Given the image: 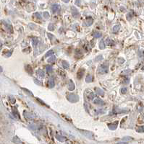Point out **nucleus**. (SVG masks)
<instances>
[{
  "instance_id": "obj_21",
  "label": "nucleus",
  "mask_w": 144,
  "mask_h": 144,
  "mask_svg": "<svg viewBox=\"0 0 144 144\" xmlns=\"http://www.w3.org/2000/svg\"><path fill=\"white\" fill-rule=\"evenodd\" d=\"M12 141H13L15 143H16V144L22 143V141H20V139H19V138H17V136H15V137L13 138V139H12Z\"/></svg>"
},
{
  "instance_id": "obj_39",
  "label": "nucleus",
  "mask_w": 144,
  "mask_h": 144,
  "mask_svg": "<svg viewBox=\"0 0 144 144\" xmlns=\"http://www.w3.org/2000/svg\"><path fill=\"white\" fill-rule=\"evenodd\" d=\"M127 88L124 87V88H122V89H121L120 92H121V93H122V94H125V93L127 92Z\"/></svg>"
},
{
  "instance_id": "obj_47",
  "label": "nucleus",
  "mask_w": 144,
  "mask_h": 144,
  "mask_svg": "<svg viewBox=\"0 0 144 144\" xmlns=\"http://www.w3.org/2000/svg\"><path fill=\"white\" fill-rule=\"evenodd\" d=\"M2 71H3V69H2V68L0 66V72H2Z\"/></svg>"
},
{
  "instance_id": "obj_16",
  "label": "nucleus",
  "mask_w": 144,
  "mask_h": 144,
  "mask_svg": "<svg viewBox=\"0 0 144 144\" xmlns=\"http://www.w3.org/2000/svg\"><path fill=\"white\" fill-rule=\"evenodd\" d=\"M3 24L4 25V26H5V27H6V30H7V31H9V32H10V33H12V26L10 25V24L5 23L4 22H3Z\"/></svg>"
},
{
  "instance_id": "obj_22",
  "label": "nucleus",
  "mask_w": 144,
  "mask_h": 144,
  "mask_svg": "<svg viewBox=\"0 0 144 144\" xmlns=\"http://www.w3.org/2000/svg\"><path fill=\"white\" fill-rule=\"evenodd\" d=\"M92 80H93V77H92V76H91L90 74L87 75V77L86 78V81L87 83H90V82L92 81Z\"/></svg>"
},
{
  "instance_id": "obj_23",
  "label": "nucleus",
  "mask_w": 144,
  "mask_h": 144,
  "mask_svg": "<svg viewBox=\"0 0 144 144\" xmlns=\"http://www.w3.org/2000/svg\"><path fill=\"white\" fill-rule=\"evenodd\" d=\"M133 14H134V13H133V11H131V12H128L127 14V20H130L131 19L133 18Z\"/></svg>"
},
{
  "instance_id": "obj_17",
  "label": "nucleus",
  "mask_w": 144,
  "mask_h": 144,
  "mask_svg": "<svg viewBox=\"0 0 144 144\" xmlns=\"http://www.w3.org/2000/svg\"><path fill=\"white\" fill-rule=\"evenodd\" d=\"M36 74L38 76H39L41 77H44L45 76V73H44V71L43 70H41V69H38V70L36 71Z\"/></svg>"
},
{
  "instance_id": "obj_11",
  "label": "nucleus",
  "mask_w": 144,
  "mask_h": 144,
  "mask_svg": "<svg viewBox=\"0 0 144 144\" xmlns=\"http://www.w3.org/2000/svg\"><path fill=\"white\" fill-rule=\"evenodd\" d=\"M93 22H94V20H93V19H92V17H88L86 18V20L85 24H86V26H90V25L93 24Z\"/></svg>"
},
{
  "instance_id": "obj_5",
  "label": "nucleus",
  "mask_w": 144,
  "mask_h": 144,
  "mask_svg": "<svg viewBox=\"0 0 144 144\" xmlns=\"http://www.w3.org/2000/svg\"><path fill=\"white\" fill-rule=\"evenodd\" d=\"M127 110H124V109H120L117 107H114L113 108V112L115 113V114H117V113H125L127 112Z\"/></svg>"
},
{
  "instance_id": "obj_1",
  "label": "nucleus",
  "mask_w": 144,
  "mask_h": 144,
  "mask_svg": "<svg viewBox=\"0 0 144 144\" xmlns=\"http://www.w3.org/2000/svg\"><path fill=\"white\" fill-rule=\"evenodd\" d=\"M78 131H80L81 134H83L84 136H86V138H88V139H91L93 140L94 138V133L90 131H86V130H82V129H78Z\"/></svg>"
},
{
  "instance_id": "obj_41",
  "label": "nucleus",
  "mask_w": 144,
  "mask_h": 144,
  "mask_svg": "<svg viewBox=\"0 0 144 144\" xmlns=\"http://www.w3.org/2000/svg\"><path fill=\"white\" fill-rule=\"evenodd\" d=\"M47 35H48V37H49V38L50 40H52V39H54V36L53 35H52V34L48 33Z\"/></svg>"
},
{
  "instance_id": "obj_46",
  "label": "nucleus",
  "mask_w": 144,
  "mask_h": 144,
  "mask_svg": "<svg viewBox=\"0 0 144 144\" xmlns=\"http://www.w3.org/2000/svg\"><path fill=\"white\" fill-rule=\"evenodd\" d=\"M117 144H128L127 142H120V143H117Z\"/></svg>"
},
{
  "instance_id": "obj_33",
  "label": "nucleus",
  "mask_w": 144,
  "mask_h": 144,
  "mask_svg": "<svg viewBox=\"0 0 144 144\" xmlns=\"http://www.w3.org/2000/svg\"><path fill=\"white\" fill-rule=\"evenodd\" d=\"M53 54H54V51H53V50H49V51L47 52V54H45V57H49V56H51V55H52Z\"/></svg>"
},
{
  "instance_id": "obj_4",
  "label": "nucleus",
  "mask_w": 144,
  "mask_h": 144,
  "mask_svg": "<svg viewBox=\"0 0 144 144\" xmlns=\"http://www.w3.org/2000/svg\"><path fill=\"white\" fill-rule=\"evenodd\" d=\"M23 115L25 118L26 120H33L35 118V116L32 113H30L29 112H27V111H24L23 112Z\"/></svg>"
},
{
  "instance_id": "obj_43",
  "label": "nucleus",
  "mask_w": 144,
  "mask_h": 144,
  "mask_svg": "<svg viewBox=\"0 0 144 144\" xmlns=\"http://www.w3.org/2000/svg\"><path fill=\"white\" fill-rule=\"evenodd\" d=\"M10 101H11V103H12V104H14V103L15 102V100L14 98H12V97H10Z\"/></svg>"
},
{
  "instance_id": "obj_12",
  "label": "nucleus",
  "mask_w": 144,
  "mask_h": 144,
  "mask_svg": "<svg viewBox=\"0 0 144 144\" xmlns=\"http://www.w3.org/2000/svg\"><path fill=\"white\" fill-rule=\"evenodd\" d=\"M12 113H13L15 117H17V118H18V119H20V115H19V112H18V111H17L16 107H12Z\"/></svg>"
},
{
  "instance_id": "obj_7",
  "label": "nucleus",
  "mask_w": 144,
  "mask_h": 144,
  "mask_svg": "<svg viewBox=\"0 0 144 144\" xmlns=\"http://www.w3.org/2000/svg\"><path fill=\"white\" fill-rule=\"evenodd\" d=\"M71 10H72V14H73V16L75 18H77V17H80V14H79V12L77 11V10L75 8V7H73L71 8Z\"/></svg>"
},
{
  "instance_id": "obj_24",
  "label": "nucleus",
  "mask_w": 144,
  "mask_h": 144,
  "mask_svg": "<svg viewBox=\"0 0 144 144\" xmlns=\"http://www.w3.org/2000/svg\"><path fill=\"white\" fill-rule=\"evenodd\" d=\"M106 43H107V45H108V46H113L114 44V41L112 40H111L110 38H107V40H106Z\"/></svg>"
},
{
  "instance_id": "obj_28",
  "label": "nucleus",
  "mask_w": 144,
  "mask_h": 144,
  "mask_svg": "<svg viewBox=\"0 0 144 144\" xmlns=\"http://www.w3.org/2000/svg\"><path fill=\"white\" fill-rule=\"evenodd\" d=\"M120 25H114V27H113V33H117L118 31H119V30H120Z\"/></svg>"
},
{
  "instance_id": "obj_2",
  "label": "nucleus",
  "mask_w": 144,
  "mask_h": 144,
  "mask_svg": "<svg viewBox=\"0 0 144 144\" xmlns=\"http://www.w3.org/2000/svg\"><path fill=\"white\" fill-rule=\"evenodd\" d=\"M109 71V64L107 62H105L103 64H101L99 67V72L101 74H106Z\"/></svg>"
},
{
  "instance_id": "obj_19",
  "label": "nucleus",
  "mask_w": 144,
  "mask_h": 144,
  "mask_svg": "<svg viewBox=\"0 0 144 144\" xmlns=\"http://www.w3.org/2000/svg\"><path fill=\"white\" fill-rule=\"evenodd\" d=\"M62 67L64 69H68L69 67H70V64L67 61H65V60H63L62 62Z\"/></svg>"
},
{
  "instance_id": "obj_37",
  "label": "nucleus",
  "mask_w": 144,
  "mask_h": 144,
  "mask_svg": "<svg viewBox=\"0 0 144 144\" xmlns=\"http://www.w3.org/2000/svg\"><path fill=\"white\" fill-rule=\"evenodd\" d=\"M34 82L37 84V85H39V86H41L42 85V82L41 81L38 80L37 79H34Z\"/></svg>"
},
{
  "instance_id": "obj_25",
  "label": "nucleus",
  "mask_w": 144,
  "mask_h": 144,
  "mask_svg": "<svg viewBox=\"0 0 144 144\" xmlns=\"http://www.w3.org/2000/svg\"><path fill=\"white\" fill-rule=\"evenodd\" d=\"M46 69H47L48 73H52L53 72V69L51 66L50 65H47L46 66Z\"/></svg>"
},
{
  "instance_id": "obj_13",
  "label": "nucleus",
  "mask_w": 144,
  "mask_h": 144,
  "mask_svg": "<svg viewBox=\"0 0 144 144\" xmlns=\"http://www.w3.org/2000/svg\"><path fill=\"white\" fill-rule=\"evenodd\" d=\"M75 84L73 83V81L72 80L69 81V84H68V89L69 90L73 91L75 89Z\"/></svg>"
},
{
  "instance_id": "obj_20",
  "label": "nucleus",
  "mask_w": 144,
  "mask_h": 144,
  "mask_svg": "<svg viewBox=\"0 0 144 144\" xmlns=\"http://www.w3.org/2000/svg\"><path fill=\"white\" fill-rule=\"evenodd\" d=\"M48 84H49V88H53V87H54V85H55V84H54V79L51 78L49 80Z\"/></svg>"
},
{
  "instance_id": "obj_45",
  "label": "nucleus",
  "mask_w": 144,
  "mask_h": 144,
  "mask_svg": "<svg viewBox=\"0 0 144 144\" xmlns=\"http://www.w3.org/2000/svg\"><path fill=\"white\" fill-rule=\"evenodd\" d=\"M37 100L38 101V102H40L41 104H43V105H46V106H47V104H45V103H44V102H43V101L41 100L40 99H37Z\"/></svg>"
},
{
  "instance_id": "obj_26",
  "label": "nucleus",
  "mask_w": 144,
  "mask_h": 144,
  "mask_svg": "<svg viewBox=\"0 0 144 144\" xmlns=\"http://www.w3.org/2000/svg\"><path fill=\"white\" fill-rule=\"evenodd\" d=\"M32 43H33V46H34V47H36L37 46V44L38 43V38L36 37H34L32 39Z\"/></svg>"
},
{
  "instance_id": "obj_44",
  "label": "nucleus",
  "mask_w": 144,
  "mask_h": 144,
  "mask_svg": "<svg viewBox=\"0 0 144 144\" xmlns=\"http://www.w3.org/2000/svg\"><path fill=\"white\" fill-rule=\"evenodd\" d=\"M34 15H35V16H36L37 18H38V19H41L40 14H39V13H35V14H34Z\"/></svg>"
},
{
  "instance_id": "obj_31",
  "label": "nucleus",
  "mask_w": 144,
  "mask_h": 144,
  "mask_svg": "<svg viewBox=\"0 0 144 144\" xmlns=\"http://www.w3.org/2000/svg\"><path fill=\"white\" fill-rule=\"evenodd\" d=\"M99 48L100 49H104L105 48V44H104V40H101L99 43Z\"/></svg>"
},
{
  "instance_id": "obj_30",
  "label": "nucleus",
  "mask_w": 144,
  "mask_h": 144,
  "mask_svg": "<svg viewBox=\"0 0 144 144\" xmlns=\"http://www.w3.org/2000/svg\"><path fill=\"white\" fill-rule=\"evenodd\" d=\"M93 35H94V37H96V38H99V37H101V33H99V32H94Z\"/></svg>"
},
{
  "instance_id": "obj_27",
  "label": "nucleus",
  "mask_w": 144,
  "mask_h": 144,
  "mask_svg": "<svg viewBox=\"0 0 144 144\" xmlns=\"http://www.w3.org/2000/svg\"><path fill=\"white\" fill-rule=\"evenodd\" d=\"M56 60V56H51L49 58V60H48V62L49 63H54V61Z\"/></svg>"
},
{
  "instance_id": "obj_29",
  "label": "nucleus",
  "mask_w": 144,
  "mask_h": 144,
  "mask_svg": "<svg viewBox=\"0 0 144 144\" xmlns=\"http://www.w3.org/2000/svg\"><path fill=\"white\" fill-rule=\"evenodd\" d=\"M133 138L130 137V136H125L122 138V141H125V142H127V141H133Z\"/></svg>"
},
{
  "instance_id": "obj_14",
  "label": "nucleus",
  "mask_w": 144,
  "mask_h": 144,
  "mask_svg": "<svg viewBox=\"0 0 144 144\" xmlns=\"http://www.w3.org/2000/svg\"><path fill=\"white\" fill-rule=\"evenodd\" d=\"M56 138L60 142H64V141H66V138L61 135H56Z\"/></svg>"
},
{
  "instance_id": "obj_36",
  "label": "nucleus",
  "mask_w": 144,
  "mask_h": 144,
  "mask_svg": "<svg viewBox=\"0 0 144 144\" xmlns=\"http://www.w3.org/2000/svg\"><path fill=\"white\" fill-rule=\"evenodd\" d=\"M48 29L50 30V31H52V30H54V25L52 23H50L49 25Z\"/></svg>"
},
{
  "instance_id": "obj_34",
  "label": "nucleus",
  "mask_w": 144,
  "mask_h": 144,
  "mask_svg": "<svg viewBox=\"0 0 144 144\" xmlns=\"http://www.w3.org/2000/svg\"><path fill=\"white\" fill-rule=\"evenodd\" d=\"M137 132L138 133H144V126H140L137 128Z\"/></svg>"
},
{
  "instance_id": "obj_18",
  "label": "nucleus",
  "mask_w": 144,
  "mask_h": 144,
  "mask_svg": "<svg viewBox=\"0 0 144 144\" xmlns=\"http://www.w3.org/2000/svg\"><path fill=\"white\" fill-rule=\"evenodd\" d=\"M95 91L98 94H99L101 96H104V92L102 89H101L99 88H95Z\"/></svg>"
},
{
  "instance_id": "obj_6",
  "label": "nucleus",
  "mask_w": 144,
  "mask_h": 144,
  "mask_svg": "<svg viewBox=\"0 0 144 144\" xmlns=\"http://www.w3.org/2000/svg\"><path fill=\"white\" fill-rule=\"evenodd\" d=\"M117 125H118V121H116L114 123H109L108 124V127L112 131H114V130H116V128L117 127Z\"/></svg>"
},
{
  "instance_id": "obj_38",
  "label": "nucleus",
  "mask_w": 144,
  "mask_h": 144,
  "mask_svg": "<svg viewBox=\"0 0 144 144\" xmlns=\"http://www.w3.org/2000/svg\"><path fill=\"white\" fill-rule=\"evenodd\" d=\"M103 59V56L102 55H99V56H98L96 58V61H100Z\"/></svg>"
},
{
  "instance_id": "obj_35",
  "label": "nucleus",
  "mask_w": 144,
  "mask_h": 144,
  "mask_svg": "<svg viewBox=\"0 0 144 144\" xmlns=\"http://www.w3.org/2000/svg\"><path fill=\"white\" fill-rule=\"evenodd\" d=\"M132 72L131 71V70H125V71H123L122 73H121V74L122 75H128V74H130Z\"/></svg>"
},
{
  "instance_id": "obj_15",
  "label": "nucleus",
  "mask_w": 144,
  "mask_h": 144,
  "mask_svg": "<svg viewBox=\"0 0 144 144\" xmlns=\"http://www.w3.org/2000/svg\"><path fill=\"white\" fill-rule=\"evenodd\" d=\"M25 70L27 71L28 74H30V75H32L33 74V69L31 68L30 65H27V66H25Z\"/></svg>"
},
{
  "instance_id": "obj_40",
  "label": "nucleus",
  "mask_w": 144,
  "mask_h": 144,
  "mask_svg": "<svg viewBox=\"0 0 144 144\" xmlns=\"http://www.w3.org/2000/svg\"><path fill=\"white\" fill-rule=\"evenodd\" d=\"M44 16L46 19H48L49 17V12H44Z\"/></svg>"
},
{
  "instance_id": "obj_42",
  "label": "nucleus",
  "mask_w": 144,
  "mask_h": 144,
  "mask_svg": "<svg viewBox=\"0 0 144 144\" xmlns=\"http://www.w3.org/2000/svg\"><path fill=\"white\" fill-rule=\"evenodd\" d=\"M88 99H89V100H93V99H94V93H92V92H91L90 95H89V96H88Z\"/></svg>"
},
{
  "instance_id": "obj_32",
  "label": "nucleus",
  "mask_w": 144,
  "mask_h": 144,
  "mask_svg": "<svg viewBox=\"0 0 144 144\" xmlns=\"http://www.w3.org/2000/svg\"><path fill=\"white\" fill-rule=\"evenodd\" d=\"M22 89H23V90L25 91V92L26 94H28V95H30V96H31V97H34V94H32V93H31V92H30V91L28 90V89H25V88H22Z\"/></svg>"
},
{
  "instance_id": "obj_10",
  "label": "nucleus",
  "mask_w": 144,
  "mask_h": 144,
  "mask_svg": "<svg viewBox=\"0 0 144 144\" xmlns=\"http://www.w3.org/2000/svg\"><path fill=\"white\" fill-rule=\"evenodd\" d=\"M85 71H86V70L84 69H81L80 70L78 71V72H77V79H81L83 77L84 74H85Z\"/></svg>"
},
{
  "instance_id": "obj_8",
  "label": "nucleus",
  "mask_w": 144,
  "mask_h": 144,
  "mask_svg": "<svg viewBox=\"0 0 144 144\" xmlns=\"http://www.w3.org/2000/svg\"><path fill=\"white\" fill-rule=\"evenodd\" d=\"M94 103L97 105H100V106H103L105 104V102L102 100H101L100 98H96L94 100Z\"/></svg>"
},
{
  "instance_id": "obj_48",
  "label": "nucleus",
  "mask_w": 144,
  "mask_h": 144,
  "mask_svg": "<svg viewBox=\"0 0 144 144\" xmlns=\"http://www.w3.org/2000/svg\"><path fill=\"white\" fill-rule=\"evenodd\" d=\"M143 70H144V66H143Z\"/></svg>"
},
{
  "instance_id": "obj_9",
  "label": "nucleus",
  "mask_w": 144,
  "mask_h": 144,
  "mask_svg": "<svg viewBox=\"0 0 144 144\" xmlns=\"http://www.w3.org/2000/svg\"><path fill=\"white\" fill-rule=\"evenodd\" d=\"M60 9V5H59V4H53L51 7V10H52L53 13H56L57 12H59Z\"/></svg>"
},
{
  "instance_id": "obj_3",
  "label": "nucleus",
  "mask_w": 144,
  "mask_h": 144,
  "mask_svg": "<svg viewBox=\"0 0 144 144\" xmlns=\"http://www.w3.org/2000/svg\"><path fill=\"white\" fill-rule=\"evenodd\" d=\"M67 100L70 101V102L75 103V102H77L79 101V97L77 96V94H68L67 96Z\"/></svg>"
}]
</instances>
